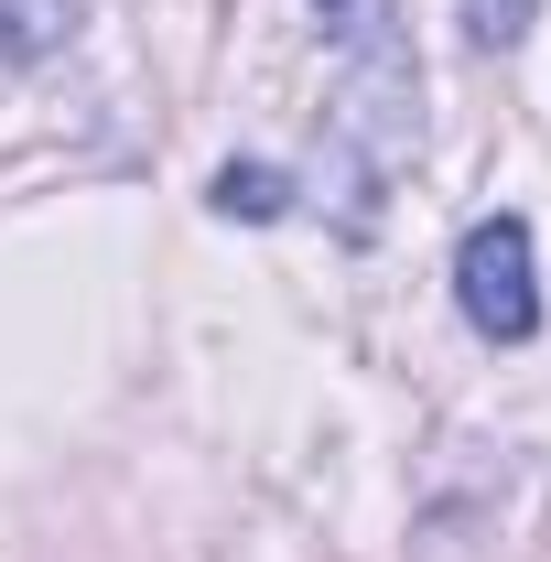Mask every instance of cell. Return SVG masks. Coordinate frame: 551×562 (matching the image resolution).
I'll return each instance as SVG.
<instances>
[{
    "label": "cell",
    "instance_id": "cell-4",
    "mask_svg": "<svg viewBox=\"0 0 551 562\" xmlns=\"http://www.w3.org/2000/svg\"><path fill=\"white\" fill-rule=\"evenodd\" d=\"M519 22H530V0H465V33L476 44H519Z\"/></svg>",
    "mask_w": 551,
    "mask_h": 562
},
{
    "label": "cell",
    "instance_id": "cell-1",
    "mask_svg": "<svg viewBox=\"0 0 551 562\" xmlns=\"http://www.w3.org/2000/svg\"><path fill=\"white\" fill-rule=\"evenodd\" d=\"M454 303L486 347H530L541 336V271H530V216H476L454 249Z\"/></svg>",
    "mask_w": 551,
    "mask_h": 562
},
{
    "label": "cell",
    "instance_id": "cell-3",
    "mask_svg": "<svg viewBox=\"0 0 551 562\" xmlns=\"http://www.w3.org/2000/svg\"><path fill=\"white\" fill-rule=\"evenodd\" d=\"M292 206V184H281L271 162H227L216 173V216H281Z\"/></svg>",
    "mask_w": 551,
    "mask_h": 562
},
{
    "label": "cell",
    "instance_id": "cell-2",
    "mask_svg": "<svg viewBox=\"0 0 551 562\" xmlns=\"http://www.w3.org/2000/svg\"><path fill=\"white\" fill-rule=\"evenodd\" d=\"M76 11H87V0H0V66L55 55V44L76 33Z\"/></svg>",
    "mask_w": 551,
    "mask_h": 562
}]
</instances>
